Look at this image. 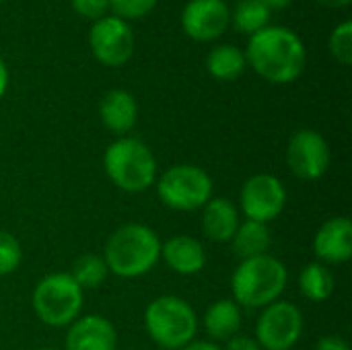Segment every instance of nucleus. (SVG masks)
Listing matches in <instances>:
<instances>
[{
  "mask_svg": "<svg viewBox=\"0 0 352 350\" xmlns=\"http://www.w3.org/2000/svg\"><path fill=\"white\" fill-rule=\"evenodd\" d=\"M245 62L268 83H295L307 64V50L303 39L287 27H264L250 35Z\"/></svg>",
  "mask_w": 352,
  "mask_h": 350,
  "instance_id": "nucleus-1",
  "label": "nucleus"
},
{
  "mask_svg": "<svg viewBox=\"0 0 352 350\" xmlns=\"http://www.w3.org/2000/svg\"><path fill=\"white\" fill-rule=\"evenodd\" d=\"M103 260L111 274L120 278H140L159 264L161 239L142 223H126L107 237Z\"/></svg>",
  "mask_w": 352,
  "mask_h": 350,
  "instance_id": "nucleus-2",
  "label": "nucleus"
},
{
  "mask_svg": "<svg viewBox=\"0 0 352 350\" xmlns=\"http://www.w3.org/2000/svg\"><path fill=\"white\" fill-rule=\"evenodd\" d=\"M289 283L287 266L266 254L250 260H241L231 276V293L233 301L239 307L248 309H264L274 301H280Z\"/></svg>",
  "mask_w": 352,
  "mask_h": 350,
  "instance_id": "nucleus-3",
  "label": "nucleus"
},
{
  "mask_svg": "<svg viewBox=\"0 0 352 350\" xmlns=\"http://www.w3.org/2000/svg\"><path fill=\"white\" fill-rule=\"evenodd\" d=\"M103 169L118 190L140 194L155 186L159 165L148 144L132 136H122L105 149Z\"/></svg>",
  "mask_w": 352,
  "mask_h": 350,
  "instance_id": "nucleus-4",
  "label": "nucleus"
},
{
  "mask_svg": "<svg viewBox=\"0 0 352 350\" xmlns=\"http://www.w3.org/2000/svg\"><path fill=\"white\" fill-rule=\"evenodd\" d=\"M144 330L163 350H182L198 332V316L186 299L161 295L144 309Z\"/></svg>",
  "mask_w": 352,
  "mask_h": 350,
  "instance_id": "nucleus-5",
  "label": "nucleus"
},
{
  "mask_svg": "<svg viewBox=\"0 0 352 350\" xmlns=\"http://www.w3.org/2000/svg\"><path fill=\"white\" fill-rule=\"evenodd\" d=\"M85 291L68 272L45 274L31 293V307L37 320L50 328H68L80 318Z\"/></svg>",
  "mask_w": 352,
  "mask_h": 350,
  "instance_id": "nucleus-6",
  "label": "nucleus"
},
{
  "mask_svg": "<svg viewBox=\"0 0 352 350\" xmlns=\"http://www.w3.org/2000/svg\"><path fill=\"white\" fill-rule=\"evenodd\" d=\"M159 200L177 212H194L202 210L204 204L212 198V177L198 165L179 163L163 171L157 182Z\"/></svg>",
  "mask_w": 352,
  "mask_h": 350,
  "instance_id": "nucleus-7",
  "label": "nucleus"
},
{
  "mask_svg": "<svg viewBox=\"0 0 352 350\" xmlns=\"http://www.w3.org/2000/svg\"><path fill=\"white\" fill-rule=\"evenodd\" d=\"M301 309L291 301H274L256 322V342L262 350H291L303 334Z\"/></svg>",
  "mask_w": 352,
  "mask_h": 350,
  "instance_id": "nucleus-8",
  "label": "nucleus"
},
{
  "mask_svg": "<svg viewBox=\"0 0 352 350\" xmlns=\"http://www.w3.org/2000/svg\"><path fill=\"white\" fill-rule=\"evenodd\" d=\"M239 208L248 221L268 225L287 208V188L272 173H256L241 186Z\"/></svg>",
  "mask_w": 352,
  "mask_h": 350,
  "instance_id": "nucleus-9",
  "label": "nucleus"
},
{
  "mask_svg": "<svg viewBox=\"0 0 352 350\" xmlns=\"http://www.w3.org/2000/svg\"><path fill=\"white\" fill-rule=\"evenodd\" d=\"M134 31L128 21L105 14L103 19L95 21L89 31V45L93 56L99 64L118 68L124 66L134 54Z\"/></svg>",
  "mask_w": 352,
  "mask_h": 350,
  "instance_id": "nucleus-10",
  "label": "nucleus"
},
{
  "mask_svg": "<svg viewBox=\"0 0 352 350\" xmlns=\"http://www.w3.org/2000/svg\"><path fill=\"white\" fill-rule=\"evenodd\" d=\"M332 153L328 140L311 128L297 130L287 144V165L301 182H316L330 169Z\"/></svg>",
  "mask_w": 352,
  "mask_h": 350,
  "instance_id": "nucleus-11",
  "label": "nucleus"
},
{
  "mask_svg": "<svg viewBox=\"0 0 352 350\" xmlns=\"http://www.w3.org/2000/svg\"><path fill=\"white\" fill-rule=\"evenodd\" d=\"M231 23L225 0H190L182 10V29L196 41L219 39Z\"/></svg>",
  "mask_w": 352,
  "mask_h": 350,
  "instance_id": "nucleus-12",
  "label": "nucleus"
},
{
  "mask_svg": "<svg viewBox=\"0 0 352 350\" xmlns=\"http://www.w3.org/2000/svg\"><path fill=\"white\" fill-rule=\"evenodd\" d=\"M64 350H118V330L99 314L80 316L66 330Z\"/></svg>",
  "mask_w": 352,
  "mask_h": 350,
  "instance_id": "nucleus-13",
  "label": "nucleus"
},
{
  "mask_svg": "<svg viewBox=\"0 0 352 350\" xmlns=\"http://www.w3.org/2000/svg\"><path fill=\"white\" fill-rule=\"evenodd\" d=\"M314 254L322 264H346L352 258V223L346 217L328 219L314 237Z\"/></svg>",
  "mask_w": 352,
  "mask_h": 350,
  "instance_id": "nucleus-14",
  "label": "nucleus"
},
{
  "mask_svg": "<svg viewBox=\"0 0 352 350\" xmlns=\"http://www.w3.org/2000/svg\"><path fill=\"white\" fill-rule=\"evenodd\" d=\"M161 260L182 276H194L206 266L204 245L190 235H173L161 241Z\"/></svg>",
  "mask_w": 352,
  "mask_h": 350,
  "instance_id": "nucleus-15",
  "label": "nucleus"
},
{
  "mask_svg": "<svg viewBox=\"0 0 352 350\" xmlns=\"http://www.w3.org/2000/svg\"><path fill=\"white\" fill-rule=\"evenodd\" d=\"M99 118L101 124L120 138L128 134L138 120V103L132 93L124 89H111L103 95L99 103Z\"/></svg>",
  "mask_w": 352,
  "mask_h": 350,
  "instance_id": "nucleus-16",
  "label": "nucleus"
},
{
  "mask_svg": "<svg viewBox=\"0 0 352 350\" xmlns=\"http://www.w3.org/2000/svg\"><path fill=\"white\" fill-rule=\"evenodd\" d=\"M239 223V208L229 198L212 196L202 208V231L214 243H229Z\"/></svg>",
  "mask_w": 352,
  "mask_h": 350,
  "instance_id": "nucleus-17",
  "label": "nucleus"
},
{
  "mask_svg": "<svg viewBox=\"0 0 352 350\" xmlns=\"http://www.w3.org/2000/svg\"><path fill=\"white\" fill-rule=\"evenodd\" d=\"M241 324V307L233 299H219L204 314V330L212 340H229L237 336Z\"/></svg>",
  "mask_w": 352,
  "mask_h": 350,
  "instance_id": "nucleus-18",
  "label": "nucleus"
},
{
  "mask_svg": "<svg viewBox=\"0 0 352 350\" xmlns=\"http://www.w3.org/2000/svg\"><path fill=\"white\" fill-rule=\"evenodd\" d=\"M229 243H231V250L237 258L250 260V258L266 256L270 252L272 233H270L268 225L245 219L239 223V227H237V231Z\"/></svg>",
  "mask_w": 352,
  "mask_h": 350,
  "instance_id": "nucleus-19",
  "label": "nucleus"
},
{
  "mask_svg": "<svg viewBox=\"0 0 352 350\" xmlns=\"http://www.w3.org/2000/svg\"><path fill=\"white\" fill-rule=\"evenodd\" d=\"M245 54L231 43L214 45L206 58V68L217 80H237L245 70Z\"/></svg>",
  "mask_w": 352,
  "mask_h": 350,
  "instance_id": "nucleus-20",
  "label": "nucleus"
},
{
  "mask_svg": "<svg viewBox=\"0 0 352 350\" xmlns=\"http://www.w3.org/2000/svg\"><path fill=\"white\" fill-rule=\"evenodd\" d=\"M336 281L332 270L322 262L307 264L299 274V291L311 303H324L332 297Z\"/></svg>",
  "mask_w": 352,
  "mask_h": 350,
  "instance_id": "nucleus-21",
  "label": "nucleus"
},
{
  "mask_svg": "<svg viewBox=\"0 0 352 350\" xmlns=\"http://www.w3.org/2000/svg\"><path fill=\"white\" fill-rule=\"evenodd\" d=\"M270 10L262 0H239L235 8L231 10V23L237 31L254 35L268 27Z\"/></svg>",
  "mask_w": 352,
  "mask_h": 350,
  "instance_id": "nucleus-22",
  "label": "nucleus"
},
{
  "mask_svg": "<svg viewBox=\"0 0 352 350\" xmlns=\"http://www.w3.org/2000/svg\"><path fill=\"white\" fill-rule=\"evenodd\" d=\"M74 283L82 289V291H91V289H97L105 283L109 270H107V264L103 260V256H97V254H82L78 256L74 262H72V268L68 272Z\"/></svg>",
  "mask_w": 352,
  "mask_h": 350,
  "instance_id": "nucleus-23",
  "label": "nucleus"
},
{
  "mask_svg": "<svg viewBox=\"0 0 352 350\" xmlns=\"http://www.w3.org/2000/svg\"><path fill=\"white\" fill-rule=\"evenodd\" d=\"M330 54L336 62L351 66L352 64V21H342L336 25V29L330 33L328 41Z\"/></svg>",
  "mask_w": 352,
  "mask_h": 350,
  "instance_id": "nucleus-24",
  "label": "nucleus"
},
{
  "mask_svg": "<svg viewBox=\"0 0 352 350\" xmlns=\"http://www.w3.org/2000/svg\"><path fill=\"white\" fill-rule=\"evenodd\" d=\"M23 262V248L19 239L0 229V276L12 274Z\"/></svg>",
  "mask_w": 352,
  "mask_h": 350,
  "instance_id": "nucleus-25",
  "label": "nucleus"
},
{
  "mask_svg": "<svg viewBox=\"0 0 352 350\" xmlns=\"http://www.w3.org/2000/svg\"><path fill=\"white\" fill-rule=\"evenodd\" d=\"M159 0H109V8L116 17L128 21V19H140L146 17Z\"/></svg>",
  "mask_w": 352,
  "mask_h": 350,
  "instance_id": "nucleus-26",
  "label": "nucleus"
},
{
  "mask_svg": "<svg viewBox=\"0 0 352 350\" xmlns=\"http://www.w3.org/2000/svg\"><path fill=\"white\" fill-rule=\"evenodd\" d=\"M72 8L82 19L99 21L109 10V0H72Z\"/></svg>",
  "mask_w": 352,
  "mask_h": 350,
  "instance_id": "nucleus-27",
  "label": "nucleus"
},
{
  "mask_svg": "<svg viewBox=\"0 0 352 350\" xmlns=\"http://www.w3.org/2000/svg\"><path fill=\"white\" fill-rule=\"evenodd\" d=\"M316 350H352V349L346 338L336 336V334H328V336H322V338L318 340Z\"/></svg>",
  "mask_w": 352,
  "mask_h": 350,
  "instance_id": "nucleus-28",
  "label": "nucleus"
},
{
  "mask_svg": "<svg viewBox=\"0 0 352 350\" xmlns=\"http://www.w3.org/2000/svg\"><path fill=\"white\" fill-rule=\"evenodd\" d=\"M223 350H262V349H260V344L256 342V338L237 334V336H233V338H229V340H227V347H225Z\"/></svg>",
  "mask_w": 352,
  "mask_h": 350,
  "instance_id": "nucleus-29",
  "label": "nucleus"
},
{
  "mask_svg": "<svg viewBox=\"0 0 352 350\" xmlns=\"http://www.w3.org/2000/svg\"><path fill=\"white\" fill-rule=\"evenodd\" d=\"M182 350H223L217 342L210 340H192L190 344H186Z\"/></svg>",
  "mask_w": 352,
  "mask_h": 350,
  "instance_id": "nucleus-30",
  "label": "nucleus"
},
{
  "mask_svg": "<svg viewBox=\"0 0 352 350\" xmlns=\"http://www.w3.org/2000/svg\"><path fill=\"white\" fill-rule=\"evenodd\" d=\"M6 89H8V68H6L4 60L0 58V99L4 97Z\"/></svg>",
  "mask_w": 352,
  "mask_h": 350,
  "instance_id": "nucleus-31",
  "label": "nucleus"
},
{
  "mask_svg": "<svg viewBox=\"0 0 352 350\" xmlns=\"http://www.w3.org/2000/svg\"><path fill=\"white\" fill-rule=\"evenodd\" d=\"M266 6H268V10L272 12V10H283V8H287V6H291V2L293 0H262Z\"/></svg>",
  "mask_w": 352,
  "mask_h": 350,
  "instance_id": "nucleus-32",
  "label": "nucleus"
},
{
  "mask_svg": "<svg viewBox=\"0 0 352 350\" xmlns=\"http://www.w3.org/2000/svg\"><path fill=\"white\" fill-rule=\"evenodd\" d=\"M318 2L328 8H342V6H349L352 0H318Z\"/></svg>",
  "mask_w": 352,
  "mask_h": 350,
  "instance_id": "nucleus-33",
  "label": "nucleus"
},
{
  "mask_svg": "<svg viewBox=\"0 0 352 350\" xmlns=\"http://www.w3.org/2000/svg\"><path fill=\"white\" fill-rule=\"evenodd\" d=\"M39 350H58V349H50V347H45V349H39Z\"/></svg>",
  "mask_w": 352,
  "mask_h": 350,
  "instance_id": "nucleus-34",
  "label": "nucleus"
},
{
  "mask_svg": "<svg viewBox=\"0 0 352 350\" xmlns=\"http://www.w3.org/2000/svg\"><path fill=\"white\" fill-rule=\"evenodd\" d=\"M2 2H4V0H0V4H2Z\"/></svg>",
  "mask_w": 352,
  "mask_h": 350,
  "instance_id": "nucleus-35",
  "label": "nucleus"
}]
</instances>
